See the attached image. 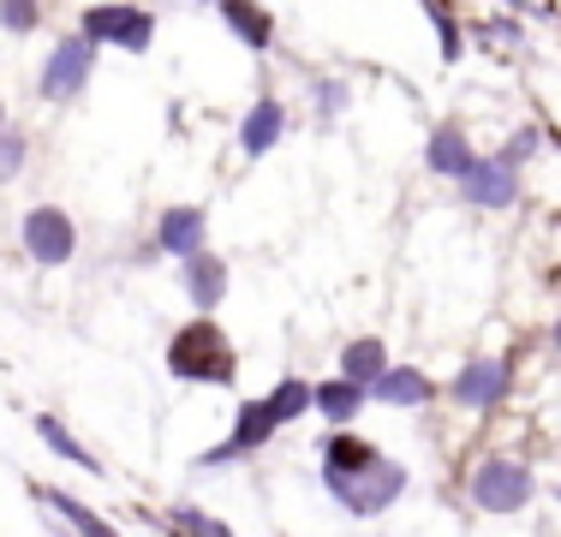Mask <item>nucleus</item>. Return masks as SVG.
Instances as JSON below:
<instances>
[{
  "label": "nucleus",
  "mask_w": 561,
  "mask_h": 537,
  "mask_svg": "<svg viewBox=\"0 0 561 537\" xmlns=\"http://www.w3.org/2000/svg\"><path fill=\"white\" fill-rule=\"evenodd\" d=\"M382 376H389V346H382L377 334H358V341L341 346V382H353V388L370 395Z\"/></svg>",
  "instance_id": "nucleus-11"
},
{
  "label": "nucleus",
  "mask_w": 561,
  "mask_h": 537,
  "mask_svg": "<svg viewBox=\"0 0 561 537\" xmlns=\"http://www.w3.org/2000/svg\"><path fill=\"white\" fill-rule=\"evenodd\" d=\"M507 388H514V370H507L502 358H478V365H466L460 376H454V400H460V407H472V412L502 407Z\"/></svg>",
  "instance_id": "nucleus-8"
},
{
  "label": "nucleus",
  "mask_w": 561,
  "mask_h": 537,
  "mask_svg": "<svg viewBox=\"0 0 561 537\" xmlns=\"http://www.w3.org/2000/svg\"><path fill=\"white\" fill-rule=\"evenodd\" d=\"M424 12L443 24V54H448V60H460V24H454V12L448 7H424Z\"/></svg>",
  "instance_id": "nucleus-25"
},
{
  "label": "nucleus",
  "mask_w": 561,
  "mask_h": 537,
  "mask_svg": "<svg viewBox=\"0 0 561 537\" xmlns=\"http://www.w3.org/2000/svg\"><path fill=\"white\" fill-rule=\"evenodd\" d=\"M24 150H31V144H24L19 132H0V180H19V168H24Z\"/></svg>",
  "instance_id": "nucleus-22"
},
{
  "label": "nucleus",
  "mask_w": 561,
  "mask_h": 537,
  "mask_svg": "<svg viewBox=\"0 0 561 537\" xmlns=\"http://www.w3.org/2000/svg\"><path fill=\"white\" fill-rule=\"evenodd\" d=\"M263 407H270L275 430H280V424H293V419H305V412H311V382H305V376H287V382H280L275 395L263 400Z\"/></svg>",
  "instance_id": "nucleus-21"
},
{
  "label": "nucleus",
  "mask_w": 561,
  "mask_h": 537,
  "mask_svg": "<svg viewBox=\"0 0 561 537\" xmlns=\"http://www.w3.org/2000/svg\"><path fill=\"white\" fill-rule=\"evenodd\" d=\"M556 346H561V322H556Z\"/></svg>",
  "instance_id": "nucleus-29"
},
{
  "label": "nucleus",
  "mask_w": 561,
  "mask_h": 537,
  "mask_svg": "<svg viewBox=\"0 0 561 537\" xmlns=\"http://www.w3.org/2000/svg\"><path fill=\"white\" fill-rule=\"evenodd\" d=\"M280 132H287V107H280L275 96H263L245 114V126H239V150H245V156H270L280 144Z\"/></svg>",
  "instance_id": "nucleus-13"
},
{
  "label": "nucleus",
  "mask_w": 561,
  "mask_h": 537,
  "mask_svg": "<svg viewBox=\"0 0 561 537\" xmlns=\"http://www.w3.org/2000/svg\"><path fill=\"white\" fill-rule=\"evenodd\" d=\"M24 251H31V263H43V268L72 263V251H78L72 215L55 209V204H36L31 215H24Z\"/></svg>",
  "instance_id": "nucleus-4"
},
{
  "label": "nucleus",
  "mask_w": 561,
  "mask_h": 537,
  "mask_svg": "<svg viewBox=\"0 0 561 537\" xmlns=\"http://www.w3.org/2000/svg\"><path fill=\"white\" fill-rule=\"evenodd\" d=\"M370 395L389 400V407H424V400H431V376L424 370H389Z\"/></svg>",
  "instance_id": "nucleus-20"
},
{
  "label": "nucleus",
  "mask_w": 561,
  "mask_h": 537,
  "mask_svg": "<svg viewBox=\"0 0 561 537\" xmlns=\"http://www.w3.org/2000/svg\"><path fill=\"white\" fill-rule=\"evenodd\" d=\"M78 36H84L90 48H96V43H119V48H138L144 54V48H150V36H156V19H150V12H138V7H90Z\"/></svg>",
  "instance_id": "nucleus-5"
},
{
  "label": "nucleus",
  "mask_w": 561,
  "mask_h": 537,
  "mask_svg": "<svg viewBox=\"0 0 561 537\" xmlns=\"http://www.w3.org/2000/svg\"><path fill=\"white\" fill-rule=\"evenodd\" d=\"M173 526H180V532H192V537H233L227 526H216V519H204L197 507H180V514H173Z\"/></svg>",
  "instance_id": "nucleus-23"
},
{
  "label": "nucleus",
  "mask_w": 561,
  "mask_h": 537,
  "mask_svg": "<svg viewBox=\"0 0 561 537\" xmlns=\"http://www.w3.org/2000/svg\"><path fill=\"white\" fill-rule=\"evenodd\" d=\"M382 460H389V454H377L358 436H329L323 442V478H365V472H377Z\"/></svg>",
  "instance_id": "nucleus-12"
},
{
  "label": "nucleus",
  "mask_w": 561,
  "mask_h": 537,
  "mask_svg": "<svg viewBox=\"0 0 561 537\" xmlns=\"http://www.w3.org/2000/svg\"><path fill=\"white\" fill-rule=\"evenodd\" d=\"M311 96H317V107H323V114H335V107L346 102V90H341V84H317Z\"/></svg>",
  "instance_id": "nucleus-27"
},
{
  "label": "nucleus",
  "mask_w": 561,
  "mask_h": 537,
  "mask_svg": "<svg viewBox=\"0 0 561 537\" xmlns=\"http://www.w3.org/2000/svg\"><path fill=\"white\" fill-rule=\"evenodd\" d=\"M275 436V419H270V407L263 400H251V407H239V424H233V436L221 442V448H209L197 466H227V460H245L251 448H263V442Z\"/></svg>",
  "instance_id": "nucleus-9"
},
{
  "label": "nucleus",
  "mask_w": 561,
  "mask_h": 537,
  "mask_svg": "<svg viewBox=\"0 0 561 537\" xmlns=\"http://www.w3.org/2000/svg\"><path fill=\"white\" fill-rule=\"evenodd\" d=\"M31 495H36V502H48V507H55V514H60V519H66V526H72L78 537H119L114 526H102V519L90 514V507L78 502V495H66V490H48V483H31Z\"/></svg>",
  "instance_id": "nucleus-16"
},
{
  "label": "nucleus",
  "mask_w": 561,
  "mask_h": 537,
  "mask_svg": "<svg viewBox=\"0 0 561 537\" xmlns=\"http://www.w3.org/2000/svg\"><path fill=\"white\" fill-rule=\"evenodd\" d=\"M36 436H43V442H48V448H55V454H60V460H72V466H78V472H90V478H96V472H102V460H96V454H90V448H84V442H78V436H72V430H66L60 419H48V412H43V419H36Z\"/></svg>",
  "instance_id": "nucleus-17"
},
{
  "label": "nucleus",
  "mask_w": 561,
  "mask_h": 537,
  "mask_svg": "<svg viewBox=\"0 0 561 537\" xmlns=\"http://www.w3.org/2000/svg\"><path fill=\"white\" fill-rule=\"evenodd\" d=\"M168 370L180 376V382H216V388H227L239 376V358H233V341L221 334V322L197 317V322H185V329L168 341Z\"/></svg>",
  "instance_id": "nucleus-1"
},
{
  "label": "nucleus",
  "mask_w": 561,
  "mask_h": 537,
  "mask_svg": "<svg viewBox=\"0 0 561 537\" xmlns=\"http://www.w3.org/2000/svg\"><path fill=\"white\" fill-rule=\"evenodd\" d=\"M531 150H538V126H526V132H519V138H507V150H502V161H507V168L519 173V161H526Z\"/></svg>",
  "instance_id": "nucleus-26"
},
{
  "label": "nucleus",
  "mask_w": 561,
  "mask_h": 537,
  "mask_svg": "<svg viewBox=\"0 0 561 537\" xmlns=\"http://www.w3.org/2000/svg\"><path fill=\"white\" fill-rule=\"evenodd\" d=\"M424 161H431V173L466 180V168H472V144H466V132H460V126H436V138L424 144Z\"/></svg>",
  "instance_id": "nucleus-14"
},
{
  "label": "nucleus",
  "mask_w": 561,
  "mask_h": 537,
  "mask_svg": "<svg viewBox=\"0 0 561 537\" xmlns=\"http://www.w3.org/2000/svg\"><path fill=\"white\" fill-rule=\"evenodd\" d=\"M90 72H96V48L84 43V36H66V43H55V54H48V66H43V96L48 102H66V96H78V90L90 84Z\"/></svg>",
  "instance_id": "nucleus-6"
},
{
  "label": "nucleus",
  "mask_w": 561,
  "mask_h": 537,
  "mask_svg": "<svg viewBox=\"0 0 561 537\" xmlns=\"http://www.w3.org/2000/svg\"><path fill=\"white\" fill-rule=\"evenodd\" d=\"M531 472L519 460H484L472 472V502L484 507V514H519V507L531 502Z\"/></svg>",
  "instance_id": "nucleus-3"
},
{
  "label": "nucleus",
  "mask_w": 561,
  "mask_h": 537,
  "mask_svg": "<svg viewBox=\"0 0 561 537\" xmlns=\"http://www.w3.org/2000/svg\"><path fill=\"white\" fill-rule=\"evenodd\" d=\"M358 407H365V388H353V382H317L311 388V412H323L329 424H346Z\"/></svg>",
  "instance_id": "nucleus-18"
},
{
  "label": "nucleus",
  "mask_w": 561,
  "mask_h": 537,
  "mask_svg": "<svg viewBox=\"0 0 561 537\" xmlns=\"http://www.w3.org/2000/svg\"><path fill=\"white\" fill-rule=\"evenodd\" d=\"M204 233H209V215L197 209V204H185V209H168V215H162V227H156V245H162L168 258L192 263V258H204Z\"/></svg>",
  "instance_id": "nucleus-10"
},
{
  "label": "nucleus",
  "mask_w": 561,
  "mask_h": 537,
  "mask_svg": "<svg viewBox=\"0 0 561 537\" xmlns=\"http://www.w3.org/2000/svg\"><path fill=\"white\" fill-rule=\"evenodd\" d=\"M0 24H7V31H36V24H43V12L36 7H19V0H7V7H0Z\"/></svg>",
  "instance_id": "nucleus-24"
},
{
  "label": "nucleus",
  "mask_w": 561,
  "mask_h": 537,
  "mask_svg": "<svg viewBox=\"0 0 561 537\" xmlns=\"http://www.w3.org/2000/svg\"><path fill=\"white\" fill-rule=\"evenodd\" d=\"M221 19L239 31V43H245V48H270L275 19H270L263 7H245V0H227V7H221Z\"/></svg>",
  "instance_id": "nucleus-19"
},
{
  "label": "nucleus",
  "mask_w": 561,
  "mask_h": 537,
  "mask_svg": "<svg viewBox=\"0 0 561 537\" xmlns=\"http://www.w3.org/2000/svg\"><path fill=\"white\" fill-rule=\"evenodd\" d=\"M180 275H185V293H192L197 311H204V317L216 311L221 293H227V268H221V258H209V251H204V258H192V263L180 268Z\"/></svg>",
  "instance_id": "nucleus-15"
},
{
  "label": "nucleus",
  "mask_w": 561,
  "mask_h": 537,
  "mask_svg": "<svg viewBox=\"0 0 561 537\" xmlns=\"http://www.w3.org/2000/svg\"><path fill=\"white\" fill-rule=\"evenodd\" d=\"M460 192L472 197L478 209H514V204H519V173L507 168L502 156H472V168H466Z\"/></svg>",
  "instance_id": "nucleus-7"
},
{
  "label": "nucleus",
  "mask_w": 561,
  "mask_h": 537,
  "mask_svg": "<svg viewBox=\"0 0 561 537\" xmlns=\"http://www.w3.org/2000/svg\"><path fill=\"white\" fill-rule=\"evenodd\" d=\"M323 483H329V495H335L346 514L370 519V514H382V507H394V495L407 490V466L382 460L377 472H365V478H323Z\"/></svg>",
  "instance_id": "nucleus-2"
},
{
  "label": "nucleus",
  "mask_w": 561,
  "mask_h": 537,
  "mask_svg": "<svg viewBox=\"0 0 561 537\" xmlns=\"http://www.w3.org/2000/svg\"><path fill=\"white\" fill-rule=\"evenodd\" d=\"M0 132H7V102H0Z\"/></svg>",
  "instance_id": "nucleus-28"
}]
</instances>
